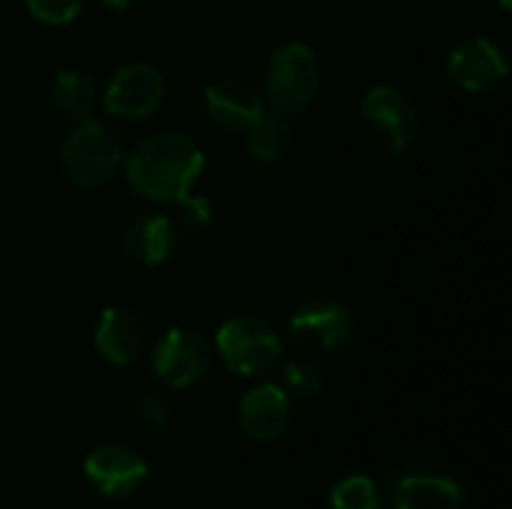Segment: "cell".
Listing matches in <instances>:
<instances>
[{
    "mask_svg": "<svg viewBox=\"0 0 512 509\" xmlns=\"http://www.w3.org/2000/svg\"><path fill=\"white\" fill-rule=\"evenodd\" d=\"M204 162V150L186 132H156L144 138L126 159V180L150 201L180 204L183 225L189 231H204L213 222V204L192 195Z\"/></svg>",
    "mask_w": 512,
    "mask_h": 509,
    "instance_id": "cell-1",
    "label": "cell"
},
{
    "mask_svg": "<svg viewBox=\"0 0 512 509\" xmlns=\"http://www.w3.org/2000/svg\"><path fill=\"white\" fill-rule=\"evenodd\" d=\"M123 165L120 135L102 120H81L60 147V168L69 183L81 189H99Z\"/></svg>",
    "mask_w": 512,
    "mask_h": 509,
    "instance_id": "cell-2",
    "label": "cell"
},
{
    "mask_svg": "<svg viewBox=\"0 0 512 509\" xmlns=\"http://www.w3.org/2000/svg\"><path fill=\"white\" fill-rule=\"evenodd\" d=\"M267 99L282 114L306 111L321 90V60L306 42H285L267 60Z\"/></svg>",
    "mask_w": 512,
    "mask_h": 509,
    "instance_id": "cell-3",
    "label": "cell"
},
{
    "mask_svg": "<svg viewBox=\"0 0 512 509\" xmlns=\"http://www.w3.org/2000/svg\"><path fill=\"white\" fill-rule=\"evenodd\" d=\"M216 351L222 363L240 375V378H258L267 375L279 357H282V342L276 330L258 318V315H234L225 321L216 333Z\"/></svg>",
    "mask_w": 512,
    "mask_h": 509,
    "instance_id": "cell-4",
    "label": "cell"
},
{
    "mask_svg": "<svg viewBox=\"0 0 512 509\" xmlns=\"http://www.w3.org/2000/svg\"><path fill=\"white\" fill-rule=\"evenodd\" d=\"M384 495L390 509H462L465 486L426 465H402L384 480Z\"/></svg>",
    "mask_w": 512,
    "mask_h": 509,
    "instance_id": "cell-5",
    "label": "cell"
},
{
    "mask_svg": "<svg viewBox=\"0 0 512 509\" xmlns=\"http://www.w3.org/2000/svg\"><path fill=\"white\" fill-rule=\"evenodd\" d=\"M150 369L165 387L186 390L210 372V348L201 333L189 327H171L153 345Z\"/></svg>",
    "mask_w": 512,
    "mask_h": 509,
    "instance_id": "cell-6",
    "label": "cell"
},
{
    "mask_svg": "<svg viewBox=\"0 0 512 509\" xmlns=\"http://www.w3.org/2000/svg\"><path fill=\"white\" fill-rule=\"evenodd\" d=\"M360 117L393 153H405L420 135V114L414 102L408 99V93L390 84H378L363 96Z\"/></svg>",
    "mask_w": 512,
    "mask_h": 509,
    "instance_id": "cell-7",
    "label": "cell"
},
{
    "mask_svg": "<svg viewBox=\"0 0 512 509\" xmlns=\"http://www.w3.org/2000/svg\"><path fill=\"white\" fill-rule=\"evenodd\" d=\"M162 99H165V78L150 63L120 66L102 93L105 111L120 120H141L153 114L162 105Z\"/></svg>",
    "mask_w": 512,
    "mask_h": 509,
    "instance_id": "cell-8",
    "label": "cell"
},
{
    "mask_svg": "<svg viewBox=\"0 0 512 509\" xmlns=\"http://www.w3.org/2000/svg\"><path fill=\"white\" fill-rule=\"evenodd\" d=\"M288 330L303 348L336 351L354 336V315L333 297H309L291 312Z\"/></svg>",
    "mask_w": 512,
    "mask_h": 509,
    "instance_id": "cell-9",
    "label": "cell"
},
{
    "mask_svg": "<svg viewBox=\"0 0 512 509\" xmlns=\"http://www.w3.org/2000/svg\"><path fill=\"white\" fill-rule=\"evenodd\" d=\"M147 474H150L147 462L135 450L120 447V444H102L84 462L87 483L102 498H114V501L138 495L147 483Z\"/></svg>",
    "mask_w": 512,
    "mask_h": 509,
    "instance_id": "cell-10",
    "label": "cell"
},
{
    "mask_svg": "<svg viewBox=\"0 0 512 509\" xmlns=\"http://www.w3.org/2000/svg\"><path fill=\"white\" fill-rule=\"evenodd\" d=\"M510 72V60L504 48L486 36L465 39L450 48L447 54V75L456 87L468 93H483L498 87Z\"/></svg>",
    "mask_w": 512,
    "mask_h": 509,
    "instance_id": "cell-11",
    "label": "cell"
},
{
    "mask_svg": "<svg viewBox=\"0 0 512 509\" xmlns=\"http://www.w3.org/2000/svg\"><path fill=\"white\" fill-rule=\"evenodd\" d=\"M204 111L219 129L246 132L264 114V99L249 81L222 75L204 87Z\"/></svg>",
    "mask_w": 512,
    "mask_h": 509,
    "instance_id": "cell-12",
    "label": "cell"
},
{
    "mask_svg": "<svg viewBox=\"0 0 512 509\" xmlns=\"http://www.w3.org/2000/svg\"><path fill=\"white\" fill-rule=\"evenodd\" d=\"M237 420L249 441L270 444L291 426V396L276 384H258L240 399Z\"/></svg>",
    "mask_w": 512,
    "mask_h": 509,
    "instance_id": "cell-13",
    "label": "cell"
},
{
    "mask_svg": "<svg viewBox=\"0 0 512 509\" xmlns=\"http://www.w3.org/2000/svg\"><path fill=\"white\" fill-rule=\"evenodd\" d=\"M93 345L108 363L129 366L144 351V327L135 318V312L123 309V306H108L96 321Z\"/></svg>",
    "mask_w": 512,
    "mask_h": 509,
    "instance_id": "cell-14",
    "label": "cell"
},
{
    "mask_svg": "<svg viewBox=\"0 0 512 509\" xmlns=\"http://www.w3.org/2000/svg\"><path fill=\"white\" fill-rule=\"evenodd\" d=\"M177 249V225L156 213V216H138L126 234H123V252L138 267H159L165 264Z\"/></svg>",
    "mask_w": 512,
    "mask_h": 509,
    "instance_id": "cell-15",
    "label": "cell"
},
{
    "mask_svg": "<svg viewBox=\"0 0 512 509\" xmlns=\"http://www.w3.org/2000/svg\"><path fill=\"white\" fill-rule=\"evenodd\" d=\"M243 135H246V150L258 162H276L288 153V147L294 141V126H291L288 114H282L276 108H264V114Z\"/></svg>",
    "mask_w": 512,
    "mask_h": 509,
    "instance_id": "cell-16",
    "label": "cell"
},
{
    "mask_svg": "<svg viewBox=\"0 0 512 509\" xmlns=\"http://www.w3.org/2000/svg\"><path fill=\"white\" fill-rule=\"evenodd\" d=\"M51 105L63 117L81 123L96 108V87H93V81L84 72H78V69H60L51 78Z\"/></svg>",
    "mask_w": 512,
    "mask_h": 509,
    "instance_id": "cell-17",
    "label": "cell"
},
{
    "mask_svg": "<svg viewBox=\"0 0 512 509\" xmlns=\"http://www.w3.org/2000/svg\"><path fill=\"white\" fill-rule=\"evenodd\" d=\"M330 507L333 509H378L381 507V492L378 486L363 477V474H354V477H345L333 486L330 492Z\"/></svg>",
    "mask_w": 512,
    "mask_h": 509,
    "instance_id": "cell-18",
    "label": "cell"
},
{
    "mask_svg": "<svg viewBox=\"0 0 512 509\" xmlns=\"http://www.w3.org/2000/svg\"><path fill=\"white\" fill-rule=\"evenodd\" d=\"M285 393L294 399H315L324 390V372L309 360H291L282 372Z\"/></svg>",
    "mask_w": 512,
    "mask_h": 509,
    "instance_id": "cell-19",
    "label": "cell"
},
{
    "mask_svg": "<svg viewBox=\"0 0 512 509\" xmlns=\"http://www.w3.org/2000/svg\"><path fill=\"white\" fill-rule=\"evenodd\" d=\"M27 12L48 27H66L78 18L84 0H24Z\"/></svg>",
    "mask_w": 512,
    "mask_h": 509,
    "instance_id": "cell-20",
    "label": "cell"
},
{
    "mask_svg": "<svg viewBox=\"0 0 512 509\" xmlns=\"http://www.w3.org/2000/svg\"><path fill=\"white\" fill-rule=\"evenodd\" d=\"M135 417H138L141 429L162 432L171 423V408H168L165 396H159V393H141L138 402H135Z\"/></svg>",
    "mask_w": 512,
    "mask_h": 509,
    "instance_id": "cell-21",
    "label": "cell"
},
{
    "mask_svg": "<svg viewBox=\"0 0 512 509\" xmlns=\"http://www.w3.org/2000/svg\"><path fill=\"white\" fill-rule=\"evenodd\" d=\"M99 3H105V6H111V9H129L135 0H99Z\"/></svg>",
    "mask_w": 512,
    "mask_h": 509,
    "instance_id": "cell-22",
    "label": "cell"
},
{
    "mask_svg": "<svg viewBox=\"0 0 512 509\" xmlns=\"http://www.w3.org/2000/svg\"><path fill=\"white\" fill-rule=\"evenodd\" d=\"M510 3L512 0H501V9H504V12H510Z\"/></svg>",
    "mask_w": 512,
    "mask_h": 509,
    "instance_id": "cell-23",
    "label": "cell"
}]
</instances>
